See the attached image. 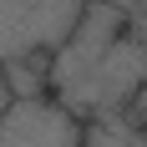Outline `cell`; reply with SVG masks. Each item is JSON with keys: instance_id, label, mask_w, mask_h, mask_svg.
I'll use <instances>...</instances> for the list:
<instances>
[{"instance_id": "7a4b0ae2", "label": "cell", "mask_w": 147, "mask_h": 147, "mask_svg": "<svg viewBox=\"0 0 147 147\" xmlns=\"http://www.w3.org/2000/svg\"><path fill=\"white\" fill-rule=\"evenodd\" d=\"M91 0H0V66L20 61H56L66 51Z\"/></svg>"}, {"instance_id": "277c9868", "label": "cell", "mask_w": 147, "mask_h": 147, "mask_svg": "<svg viewBox=\"0 0 147 147\" xmlns=\"http://www.w3.org/2000/svg\"><path fill=\"white\" fill-rule=\"evenodd\" d=\"M5 107H10V86H5V66H0V117H5Z\"/></svg>"}, {"instance_id": "3957f363", "label": "cell", "mask_w": 147, "mask_h": 147, "mask_svg": "<svg viewBox=\"0 0 147 147\" xmlns=\"http://www.w3.org/2000/svg\"><path fill=\"white\" fill-rule=\"evenodd\" d=\"M0 147H86V127L61 102H10L0 117Z\"/></svg>"}, {"instance_id": "6da1fadb", "label": "cell", "mask_w": 147, "mask_h": 147, "mask_svg": "<svg viewBox=\"0 0 147 147\" xmlns=\"http://www.w3.org/2000/svg\"><path fill=\"white\" fill-rule=\"evenodd\" d=\"M142 76H147V51L122 36L117 5H102V0H91L81 30L51 61V81H56L61 107L71 117L76 112H107V107L127 102V91Z\"/></svg>"}]
</instances>
